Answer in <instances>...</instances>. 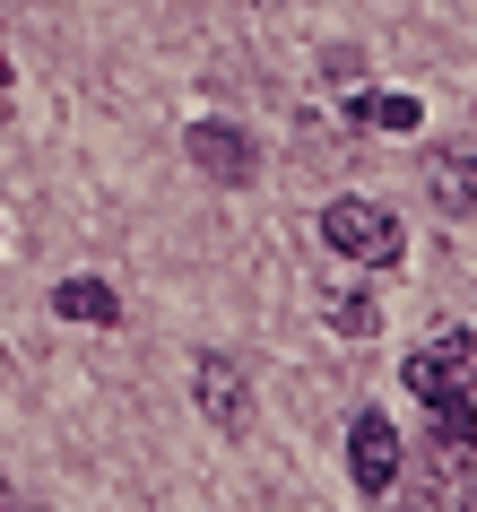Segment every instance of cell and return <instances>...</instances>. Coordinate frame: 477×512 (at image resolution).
Here are the masks:
<instances>
[{
    "mask_svg": "<svg viewBox=\"0 0 477 512\" xmlns=\"http://www.w3.org/2000/svg\"><path fill=\"white\" fill-rule=\"evenodd\" d=\"M347 478L365 486V495H391L399 486V434H391L382 408H365V417L347 426Z\"/></svg>",
    "mask_w": 477,
    "mask_h": 512,
    "instance_id": "obj_4",
    "label": "cell"
},
{
    "mask_svg": "<svg viewBox=\"0 0 477 512\" xmlns=\"http://www.w3.org/2000/svg\"><path fill=\"white\" fill-rule=\"evenodd\" d=\"M321 243H330L339 261H356V270H391L399 252H408L399 217H391V209H373V200H356V191H339V200L321 209Z\"/></svg>",
    "mask_w": 477,
    "mask_h": 512,
    "instance_id": "obj_1",
    "label": "cell"
},
{
    "mask_svg": "<svg viewBox=\"0 0 477 512\" xmlns=\"http://www.w3.org/2000/svg\"><path fill=\"white\" fill-rule=\"evenodd\" d=\"M408 391H417L425 408L451 400V391H477V330H443V339H425V348L408 356Z\"/></svg>",
    "mask_w": 477,
    "mask_h": 512,
    "instance_id": "obj_2",
    "label": "cell"
},
{
    "mask_svg": "<svg viewBox=\"0 0 477 512\" xmlns=\"http://www.w3.org/2000/svg\"><path fill=\"white\" fill-rule=\"evenodd\" d=\"M191 400H200V417H209L217 434H243V426H252V382H243V365L226 348H209L200 365H191Z\"/></svg>",
    "mask_w": 477,
    "mask_h": 512,
    "instance_id": "obj_3",
    "label": "cell"
},
{
    "mask_svg": "<svg viewBox=\"0 0 477 512\" xmlns=\"http://www.w3.org/2000/svg\"><path fill=\"white\" fill-rule=\"evenodd\" d=\"M183 148H191V165H200L209 183H252V174H261V148H252L235 122H191Z\"/></svg>",
    "mask_w": 477,
    "mask_h": 512,
    "instance_id": "obj_5",
    "label": "cell"
},
{
    "mask_svg": "<svg viewBox=\"0 0 477 512\" xmlns=\"http://www.w3.org/2000/svg\"><path fill=\"white\" fill-rule=\"evenodd\" d=\"M321 322L339 330V339H365V330H382V296H373L365 278H330L321 287Z\"/></svg>",
    "mask_w": 477,
    "mask_h": 512,
    "instance_id": "obj_6",
    "label": "cell"
},
{
    "mask_svg": "<svg viewBox=\"0 0 477 512\" xmlns=\"http://www.w3.org/2000/svg\"><path fill=\"white\" fill-rule=\"evenodd\" d=\"M425 191L443 217H477V157H434L425 165Z\"/></svg>",
    "mask_w": 477,
    "mask_h": 512,
    "instance_id": "obj_7",
    "label": "cell"
},
{
    "mask_svg": "<svg viewBox=\"0 0 477 512\" xmlns=\"http://www.w3.org/2000/svg\"><path fill=\"white\" fill-rule=\"evenodd\" d=\"M53 313H61V322H113L122 296H113L105 278H61V287H53Z\"/></svg>",
    "mask_w": 477,
    "mask_h": 512,
    "instance_id": "obj_8",
    "label": "cell"
},
{
    "mask_svg": "<svg viewBox=\"0 0 477 512\" xmlns=\"http://www.w3.org/2000/svg\"><path fill=\"white\" fill-rule=\"evenodd\" d=\"M356 122H373V131H417L425 105H417V96H382V87H373V96H356Z\"/></svg>",
    "mask_w": 477,
    "mask_h": 512,
    "instance_id": "obj_9",
    "label": "cell"
},
{
    "mask_svg": "<svg viewBox=\"0 0 477 512\" xmlns=\"http://www.w3.org/2000/svg\"><path fill=\"white\" fill-rule=\"evenodd\" d=\"M434 443H477V391L434 400Z\"/></svg>",
    "mask_w": 477,
    "mask_h": 512,
    "instance_id": "obj_10",
    "label": "cell"
}]
</instances>
